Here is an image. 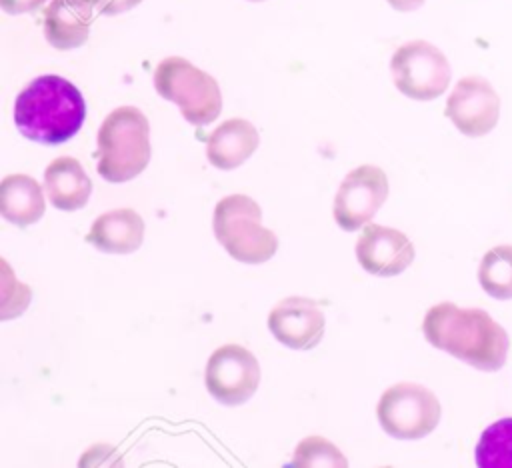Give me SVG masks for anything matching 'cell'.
I'll list each match as a JSON object with an SVG mask.
<instances>
[{
    "mask_svg": "<svg viewBox=\"0 0 512 468\" xmlns=\"http://www.w3.org/2000/svg\"><path fill=\"white\" fill-rule=\"evenodd\" d=\"M422 332L434 348L482 372L500 370L510 348L506 330L488 312L452 302L434 304L422 320Z\"/></svg>",
    "mask_w": 512,
    "mask_h": 468,
    "instance_id": "6da1fadb",
    "label": "cell"
},
{
    "mask_svg": "<svg viewBox=\"0 0 512 468\" xmlns=\"http://www.w3.org/2000/svg\"><path fill=\"white\" fill-rule=\"evenodd\" d=\"M474 460L480 468H512V418H500L482 432Z\"/></svg>",
    "mask_w": 512,
    "mask_h": 468,
    "instance_id": "d6986e66",
    "label": "cell"
},
{
    "mask_svg": "<svg viewBox=\"0 0 512 468\" xmlns=\"http://www.w3.org/2000/svg\"><path fill=\"white\" fill-rule=\"evenodd\" d=\"M444 114L464 136L480 138L498 124L500 96L488 80L466 76L456 82Z\"/></svg>",
    "mask_w": 512,
    "mask_h": 468,
    "instance_id": "30bf717a",
    "label": "cell"
},
{
    "mask_svg": "<svg viewBox=\"0 0 512 468\" xmlns=\"http://www.w3.org/2000/svg\"><path fill=\"white\" fill-rule=\"evenodd\" d=\"M46 210L42 186L26 174H8L0 182V214L18 228L36 224Z\"/></svg>",
    "mask_w": 512,
    "mask_h": 468,
    "instance_id": "e0dca14e",
    "label": "cell"
},
{
    "mask_svg": "<svg viewBox=\"0 0 512 468\" xmlns=\"http://www.w3.org/2000/svg\"><path fill=\"white\" fill-rule=\"evenodd\" d=\"M150 124L136 106L112 110L98 130V174L114 184L136 178L150 162Z\"/></svg>",
    "mask_w": 512,
    "mask_h": 468,
    "instance_id": "3957f363",
    "label": "cell"
},
{
    "mask_svg": "<svg viewBox=\"0 0 512 468\" xmlns=\"http://www.w3.org/2000/svg\"><path fill=\"white\" fill-rule=\"evenodd\" d=\"M154 88L162 98L174 102L194 126L210 124L220 116L222 94L216 78L182 56H168L158 62Z\"/></svg>",
    "mask_w": 512,
    "mask_h": 468,
    "instance_id": "5b68a950",
    "label": "cell"
},
{
    "mask_svg": "<svg viewBox=\"0 0 512 468\" xmlns=\"http://www.w3.org/2000/svg\"><path fill=\"white\" fill-rule=\"evenodd\" d=\"M260 134L244 118L224 120L206 140L208 162L218 170H234L244 164L258 148Z\"/></svg>",
    "mask_w": 512,
    "mask_h": 468,
    "instance_id": "9a60e30c",
    "label": "cell"
},
{
    "mask_svg": "<svg viewBox=\"0 0 512 468\" xmlns=\"http://www.w3.org/2000/svg\"><path fill=\"white\" fill-rule=\"evenodd\" d=\"M96 10L104 16H114V14H122L134 6H138L142 0H92Z\"/></svg>",
    "mask_w": 512,
    "mask_h": 468,
    "instance_id": "44dd1931",
    "label": "cell"
},
{
    "mask_svg": "<svg viewBox=\"0 0 512 468\" xmlns=\"http://www.w3.org/2000/svg\"><path fill=\"white\" fill-rule=\"evenodd\" d=\"M292 466L296 468H318V466H328V468H346L348 460L346 456L332 444L330 440L322 436H310L304 438L292 456Z\"/></svg>",
    "mask_w": 512,
    "mask_h": 468,
    "instance_id": "ffe728a7",
    "label": "cell"
},
{
    "mask_svg": "<svg viewBox=\"0 0 512 468\" xmlns=\"http://www.w3.org/2000/svg\"><path fill=\"white\" fill-rule=\"evenodd\" d=\"M394 86L412 100H434L450 84L448 58L426 40H410L390 60Z\"/></svg>",
    "mask_w": 512,
    "mask_h": 468,
    "instance_id": "52a82bcc",
    "label": "cell"
},
{
    "mask_svg": "<svg viewBox=\"0 0 512 468\" xmlns=\"http://www.w3.org/2000/svg\"><path fill=\"white\" fill-rule=\"evenodd\" d=\"M204 384L216 402L224 406H240L258 390L260 364L244 346L224 344L208 358Z\"/></svg>",
    "mask_w": 512,
    "mask_h": 468,
    "instance_id": "ba28073f",
    "label": "cell"
},
{
    "mask_svg": "<svg viewBox=\"0 0 512 468\" xmlns=\"http://www.w3.org/2000/svg\"><path fill=\"white\" fill-rule=\"evenodd\" d=\"M414 256L410 238L390 226L366 224L356 242L358 264L374 276H398L414 262Z\"/></svg>",
    "mask_w": 512,
    "mask_h": 468,
    "instance_id": "7c38bea8",
    "label": "cell"
},
{
    "mask_svg": "<svg viewBox=\"0 0 512 468\" xmlns=\"http://www.w3.org/2000/svg\"><path fill=\"white\" fill-rule=\"evenodd\" d=\"M478 282L482 290L496 300L512 298V246L500 244L490 248L480 266H478Z\"/></svg>",
    "mask_w": 512,
    "mask_h": 468,
    "instance_id": "ac0fdd59",
    "label": "cell"
},
{
    "mask_svg": "<svg viewBox=\"0 0 512 468\" xmlns=\"http://www.w3.org/2000/svg\"><path fill=\"white\" fill-rule=\"evenodd\" d=\"M212 228L216 240L238 262L262 264L278 250V236L262 226V210L246 194H230L218 200Z\"/></svg>",
    "mask_w": 512,
    "mask_h": 468,
    "instance_id": "277c9868",
    "label": "cell"
},
{
    "mask_svg": "<svg viewBox=\"0 0 512 468\" xmlns=\"http://www.w3.org/2000/svg\"><path fill=\"white\" fill-rule=\"evenodd\" d=\"M388 4L398 12H412L424 4V0H388Z\"/></svg>",
    "mask_w": 512,
    "mask_h": 468,
    "instance_id": "603a6c76",
    "label": "cell"
},
{
    "mask_svg": "<svg viewBox=\"0 0 512 468\" xmlns=\"http://www.w3.org/2000/svg\"><path fill=\"white\" fill-rule=\"evenodd\" d=\"M86 102L80 90L58 74L34 78L14 100L18 132L38 144L58 146L80 132Z\"/></svg>",
    "mask_w": 512,
    "mask_h": 468,
    "instance_id": "7a4b0ae2",
    "label": "cell"
},
{
    "mask_svg": "<svg viewBox=\"0 0 512 468\" xmlns=\"http://www.w3.org/2000/svg\"><path fill=\"white\" fill-rule=\"evenodd\" d=\"M48 0H0V6L6 14H24L38 10Z\"/></svg>",
    "mask_w": 512,
    "mask_h": 468,
    "instance_id": "7402d4cb",
    "label": "cell"
},
{
    "mask_svg": "<svg viewBox=\"0 0 512 468\" xmlns=\"http://www.w3.org/2000/svg\"><path fill=\"white\" fill-rule=\"evenodd\" d=\"M92 0H50L44 10V38L56 50H74L88 40Z\"/></svg>",
    "mask_w": 512,
    "mask_h": 468,
    "instance_id": "4fadbf2b",
    "label": "cell"
},
{
    "mask_svg": "<svg viewBox=\"0 0 512 468\" xmlns=\"http://www.w3.org/2000/svg\"><path fill=\"white\" fill-rule=\"evenodd\" d=\"M388 198V176L382 168L362 164L346 174L336 196L332 214L336 224L346 230H358L372 222L374 214Z\"/></svg>",
    "mask_w": 512,
    "mask_h": 468,
    "instance_id": "9c48e42d",
    "label": "cell"
},
{
    "mask_svg": "<svg viewBox=\"0 0 512 468\" xmlns=\"http://www.w3.org/2000/svg\"><path fill=\"white\" fill-rule=\"evenodd\" d=\"M250 2H260V0H250Z\"/></svg>",
    "mask_w": 512,
    "mask_h": 468,
    "instance_id": "cb8c5ba5",
    "label": "cell"
},
{
    "mask_svg": "<svg viewBox=\"0 0 512 468\" xmlns=\"http://www.w3.org/2000/svg\"><path fill=\"white\" fill-rule=\"evenodd\" d=\"M44 190L54 208L72 212L86 206L92 194V180L76 158L60 156L44 170Z\"/></svg>",
    "mask_w": 512,
    "mask_h": 468,
    "instance_id": "2e32d148",
    "label": "cell"
},
{
    "mask_svg": "<svg viewBox=\"0 0 512 468\" xmlns=\"http://www.w3.org/2000/svg\"><path fill=\"white\" fill-rule=\"evenodd\" d=\"M324 310L312 298L288 296L268 314L272 336L290 350H312L324 336Z\"/></svg>",
    "mask_w": 512,
    "mask_h": 468,
    "instance_id": "8fae6325",
    "label": "cell"
},
{
    "mask_svg": "<svg viewBox=\"0 0 512 468\" xmlns=\"http://www.w3.org/2000/svg\"><path fill=\"white\" fill-rule=\"evenodd\" d=\"M440 402L432 390L416 382H398L382 392L376 416L382 430L398 440L428 436L440 422Z\"/></svg>",
    "mask_w": 512,
    "mask_h": 468,
    "instance_id": "8992f818",
    "label": "cell"
},
{
    "mask_svg": "<svg viewBox=\"0 0 512 468\" xmlns=\"http://www.w3.org/2000/svg\"><path fill=\"white\" fill-rule=\"evenodd\" d=\"M142 240L144 220L132 208L100 214L86 234V242L106 254H132L142 246Z\"/></svg>",
    "mask_w": 512,
    "mask_h": 468,
    "instance_id": "5bb4252c",
    "label": "cell"
}]
</instances>
